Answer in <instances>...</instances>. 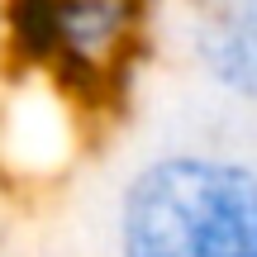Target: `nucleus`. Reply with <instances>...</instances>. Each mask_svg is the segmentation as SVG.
Listing matches in <instances>:
<instances>
[{
  "instance_id": "obj_1",
  "label": "nucleus",
  "mask_w": 257,
  "mask_h": 257,
  "mask_svg": "<svg viewBox=\"0 0 257 257\" xmlns=\"http://www.w3.org/2000/svg\"><path fill=\"white\" fill-rule=\"evenodd\" d=\"M110 257H257V157L162 143L110 200Z\"/></svg>"
},
{
  "instance_id": "obj_2",
  "label": "nucleus",
  "mask_w": 257,
  "mask_h": 257,
  "mask_svg": "<svg viewBox=\"0 0 257 257\" xmlns=\"http://www.w3.org/2000/svg\"><path fill=\"white\" fill-rule=\"evenodd\" d=\"M153 0H0V67L72 110H110L148 43Z\"/></svg>"
},
{
  "instance_id": "obj_3",
  "label": "nucleus",
  "mask_w": 257,
  "mask_h": 257,
  "mask_svg": "<svg viewBox=\"0 0 257 257\" xmlns=\"http://www.w3.org/2000/svg\"><path fill=\"white\" fill-rule=\"evenodd\" d=\"M176 53L210 95L257 114V0H186Z\"/></svg>"
}]
</instances>
